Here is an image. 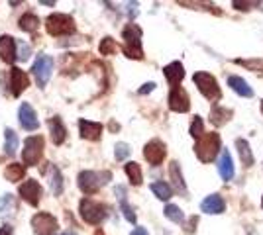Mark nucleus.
I'll return each instance as SVG.
<instances>
[{"mask_svg":"<svg viewBox=\"0 0 263 235\" xmlns=\"http://www.w3.org/2000/svg\"><path fill=\"white\" fill-rule=\"evenodd\" d=\"M220 151H222V141H220V135L216 132L202 134L195 143V153L202 163L214 161Z\"/></svg>","mask_w":263,"mask_h":235,"instance_id":"f257e3e1","label":"nucleus"},{"mask_svg":"<svg viewBox=\"0 0 263 235\" xmlns=\"http://www.w3.org/2000/svg\"><path fill=\"white\" fill-rule=\"evenodd\" d=\"M122 37H124V53L130 59H143L142 30L136 24H128L122 32Z\"/></svg>","mask_w":263,"mask_h":235,"instance_id":"f03ea898","label":"nucleus"},{"mask_svg":"<svg viewBox=\"0 0 263 235\" xmlns=\"http://www.w3.org/2000/svg\"><path fill=\"white\" fill-rule=\"evenodd\" d=\"M193 82L198 87L200 94L210 102H218L222 98V92H220L218 80L212 77L210 73H204V71H198L193 77Z\"/></svg>","mask_w":263,"mask_h":235,"instance_id":"7ed1b4c3","label":"nucleus"},{"mask_svg":"<svg viewBox=\"0 0 263 235\" xmlns=\"http://www.w3.org/2000/svg\"><path fill=\"white\" fill-rule=\"evenodd\" d=\"M81 218L90 225H99L104 218H106V206L99 204V202L90 200V198H83L81 206H79Z\"/></svg>","mask_w":263,"mask_h":235,"instance_id":"20e7f679","label":"nucleus"},{"mask_svg":"<svg viewBox=\"0 0 263 235\" xmlns=\"http://www.w3.org/2000/svg\"><path fill=\"white\" fill-rule=\"evenodd\" d=\"M112 179V175H110L108 170L106 173H92V170H83L81 175H79V188L85 192V194H95V192H99V188L102 184H106L108 180Z\"/></svg>","mask_w":263,"mask_h":235,"instance_id":"39448f33","label":"nucleus"},{"mask_svg":"<svg viewBox=\"0 0 263 235\" xmlns=\"http://www.w3.org/2000/svg\"><path fill=\"white\" fill-rule=\"evenodd\" d=\"M45 28L51 35H69L75 32V22L67 14H51L45 20Z\"/></svg>","mask_w":263,"mask_h":235,"instance_id":"423d86ee","label":"nucleus"},{"mask_svg":"<svg viewBox=\"0 0 263 235\" xmlns=\"http://www.w3.org/2000/svg\"><path fill=\"white\" fill-rule=\"evenodd\" d=\"M42 153H44V137L42 135H32V137H28L26 139V143H24V151H22V157H24V163L26 165H37V161L42 159Z\"/></svg>","mask_w":263,"mask_h":235,"instance_id":"0eeeda50","label":"nucleus"},{"mask_svg":"<svg viewBox=\"0 0 263 235\" xmlns=\"http://www.w3.org/2000/svg\"><path fill=\"white\" fill-rule=\"evenodd\" d=\"M32 71L35 80H37V84L44 89L45 84H47V80H49V77H51V71H53V59L49 55H40L35 59Z\"/></svg>","mask_w":263,"mask_h":235,"instance_id":"6e6552de","label":"nucleus"},{"mask_svg":"<svg viewBox=\"0 0 263 235\" xmlns=\"http://www.w3.org/2000/svg\"><path fill=\"white\" fill-rule=\"evenodd\" d=\"M32 227L37 235H53L57 231L59 224H57V220H55L51 213L42 212V213H35L32 218Z\"/></svg>","mask_w":263,"mask_h":235,"instance_id":"1a4fd4ad","label":"nucleus"},{"mask_svg":"<svg viewBox=\"0 0 263 235\" xmlns=\"http://www.w3.org/2000/svg\"><path fill=\"white\" fill-rule=\"evenodd\" d=\"M169 108L173 112L185 114L191 110V98L183 87H173L169 92Z\"/></svg>","mask_w":263,"mask_h":235,"instance_id":"9d476101","label":"nucleus"},{"mask_svg":"<svg viewBox=\"0 0 263 235\" xmlns=\"http://www.w3.org/2000/svg\"><path fill=\"white\" fill-rule=\"evenodd\" d=\"M165 155H167V149H165L163 141H159V139H152L149 143H145V147H143V157H145L147 163L154 165V167L163 163Z\"/></svg>","mask_w":263,"mask_h":235,"instance_id":"9b49d317","label":"nucleus"},{"mask_svg":"<svg viewBox=\"0 0 263 235\" xmlns=\"http://www.w3.org/2000/svg\"><path fill=\"white\" fill-rule=\"evenodd\" d=\"M20 196H22L28 204L37 206V204H40V198H42V186H40V182L33 179L26 180L22 186H20Z\"/></svg>","mask_w":263,"mask_h":235,"instance_id":"f8f14e48","label":"nucleus"},{"mask_svg":"<svg viewBox=\"0 0 263 235\" xmlns=\"http://www.w3.org/2000/svg\"><path fill=\"white\" fill-rule=\"evenodd\" d=\"M18 120H20V125H22L24 130H28V132H32V130H37V127H40L37 114H35V110H33L30 104H22V106H20Z\"/></svg>","mask_w":263,"mask_h":235,"instance_id":"ddd939ff","label":"nucleus"},{"mask_svg":"<svg viewBox=\"0 0 263 235\" xmlns=\"http://www.w3.org/2000/svg\"><path fill=\"white\" fill-rule=\"evenodd\" d=\"M28 84H30V78H28V75L24 73L22 69L14 67L10 73V87H12V94L18 98L20 94H22L24 90L28 89Z\"/></svg>","mask_w":263,"mask_h":235,"instance_id":"4468645a","label":"nucleus"},{"mask_svg":"<svg viewBox=\"0 0 263 235\" xmlns=\"http://www.w3.org/2000/svg\"><path fill=\"white\" fill-rule=\"evenodd\" d=\"M200 210L204 213H214L216 216V213H222L226 210V202L220 194H210L200 202Z\"/></svg>","mask_w":263,"mask_h":235,"instance_id":"2eb2a0df","label":"nucleus"},{"mask_svg":"<svg viewBox=\"0 0 263 235\" xmlns=\"http://www.w3.org/2000/svg\"><path fill=\"white\" fill-rule=\"evenodd\" d=\"M0 59L4 63L12 65L16 61V41L10 35H2L0 37Z\"/></svg>","mask_w":263,"mask_h":235,"instance_id":"dca6fc26","label":"nucleus"},{"mask_svg":"<svg viewBox=\"0 0 263 235\" xmlns=\"http://www.w3.org/2000/svg\"><path fill=\"white\" fill-rule=\"evenodd\" d=\"M163 75H165V78L169 80V84L179 87V84H181V80L185 78V67H183V63L173 61V63H169L167 67H163Z\"/></svg>","mask_w":263,"mask_h":235,"instance_id":"f3484780","label":"nucleus"},{"mask_svg":"<svg viewBox=\"0 0 263 235\" xmlns=\"http://www.w3.org/2000/svg\"><path fill=\"white\" fill-rule=\"evenodd\" d=\"M79 130H81V137L88 141H97L102 134V125L97 122H88V120H79Z\"/></svg>","mask_w":263,"mask_h":235,"instance_id":"a211bd4d","label":"nucleus"},{"mask_svg":"<svg viewBox=\"0 0 263 235\" xmlns=\"http://www.w3.org/2000/svg\"><path fill=\"white\" fill-rule=\"evenodd\" d=\"M218 173L222 180H232L234 179V161H232V155L226 151V149H222L220 151V159H218Z\"/></svg>","mask_w":263,"mask_h":235,"instance_id":"6ab92c4d","label":"nucleus"},{"mask_svg":"<svg viewBox=\"0 0 263 235\" xmlns=\"http://www.w3.org/2000/svg\"><path fill=\"white\" fill-rule=\"evenodd\" d=\"M47 125H49V132H51V141H53L55 145H61L67 137V130L65 125H63V122H61V118L55 116V118H51L47 122Z\"/></svg>","mask_w":263,"mask_h":235,"instance_id":"aec40b11","label":"nucleus"},{"mask_svg":"<svg viewBox=\"0 0 263 235\" xmlns=\"http://www.w3.org/2000/svg\"><path fill=\"white\" fill-rule=\"evenodd\" d=\"M16 213H18V202H16V198L12 194H4L0 198V216L4 220H12Z\"/></svg>","mask_w":263,"mask_h":235,"instance_id":"412c9836","label":"nucleus"},{"mask_svg":"<svg viewBox=\"0 0 263 235\" xmlns=\"http://www.w3.org/2000/svg\"><path fill=\"white\" fill-rule=\"evenodd\" d=\"M228 87H230L236 94L243 96V98H252V96H253L252 87H250V84H248V82H246L241 77H236V75H234V77H230V78H228Z\"/></svg>","mask_w":263,"mask_h":235,"instance_id":"4be33fe9","label":"nucleus"},{"mask_svg":"<svg viewBox=\"0 0 263 235\" xmlns=\"http://www.w3.org/2000/svg\"><path fill=\"white\" fill-rule=\"evenodd\" d=\"M169 175H171V180H173V184H175L177 192H181L183 196H186L189 190H186L185 179H183V173H181V165H179L177 161H173V163L169 165Z\"/></svg>","mask_w":263,"mask_h":235,"instance_id":"5701e85b","label":"nucleus"},{"mask_svg":"<svg viewBox=\"0 0 263 235\" xmlns=\"http://www.w3.org/2000/svg\"><path fill=\"white\" fill-rule=\"evenodd\" d=\"M47 180H49L51 192H53L55 196H59L63 192V175H61V170L53 167V165H49V168H47Z\"/></svg>","mask_w":263,"mask_h":235,"instance_id":"b1692460","label":"nucleus"},{"mask_svg":"<svg viewBox=\"0 0 263 235\" xmlns=\"http://www.w3.org/2000/svg\"><path fill=\"white\" fill-rule=\"evenodd\" d=\"M236 147H238V153H240V159H241V165H246V167H252L253 165V153H252V147L250 143L246 141V139H236Z\"/></svg>","mask_w":263,"mask_h":235,"instance_id":"393cba45","label":"nucleus"},{"mask_svg":"<svg viewBox=\"0 0 263 235\" xmlns=\"http://www.w3.org/2000/svg\"><path fill=\"white\" fill-rule=\"evenodd\" d=\"M232 110H226V108H222V106H214L212 110H210V122L214 123V125H224L226 122H230L232 118Z\"/></svg>","mask_w":263,"mask_h":235,"instance_id":"a878e982","label":"nucleus"},{"mask_svg":"<svg viewBox=\"0 0 263 235\" xmlns=\"http://www.w3.org/2000/svg\"><path fill=\"white\" fill-rule=\"evenodd\" d=\"M124 170H126V175H128V179H130V182L134 184V186H140L143 180V175H142V167L138 165V163H126L124 165Z\"/></svg>","mask_w":263,"mask_h":235,"instance_id":"bb28decb","label":"nucleus"},{"mask_svg":"<svg viewBox=\"0 0 263 235\" xmlns=\"http://www.w3.org/2000/svg\"><path fill=\"white\" fill-rule=\"evenodd\" d=\"M24 175H26V168H24V165H20V163H10V165L6 167V170H4V177H6V180H10V182H16V180L24 179Z\"/></svg>","mask_w":263,"mask_h":235,"instance_id":"cd10ccee","label":"nucleus"},{"mask_svg":"<svg viewBox=\"0 0 263 235\" xmlns=\"http://www.w3.org/2000/svg\"><path fill=\"white\" fill-rule=\"evenodd\" d=\"M152 192H154L159 200H169V198L173 196V188H171L167 182H163V180L154 182V184H152Z\"/></svg>","mask_w":263,"mask_h":235,"instance_id":"c85d7f7f","label":"nucleus"},{"mask_svg":"<svg viewBox=\"0 0 263 235\" xmlns=\"http://www.w3.org/2000/svg\"><path fill=\"white\" fill-rule=\"evenodd\" d=\"M163 213H165V218L171 220L173 224H183V222H185V213H183V210H181L179 206H175V204H167Z\"/></svg>","mask_w":263,"mask_h":235,"instance_id":"c756f323","label":"nucleus"},{"mask_svg":"<svg viewBox=\"0 0 263 235\" xmlns=\"http://www.w3.org/2000/svg\"><path fill=\"white\" fill-rule=\"evenodd\" d=\"M4 137H6L4 151H6L8 155H14V153H16V149H18V135H16V132H14V130L6 127V132H4Z\"/></svg>","mask_w":263,"mask_h":235,"instance_id":"7c9ffc66","label":"nucleus"},{"mask_svg":"<svg viewBox=\"0 0 263 235\" xmlns=\"http://www.w3.org/2000/svg\"><path fill=\"white\" fill-rule=\"evenodd\" d=\"M37 26H40V20H37V16H33L32 12L24 14L22 18H20V28H22L24 32H35Z\"/></svg>","mask_w":263,"mask_h":235,"instance_id":"2f4dec72","label":"nucleus"},{"mask_svg":"<svg viewBox=\"0 0 263 235\" xmlns=\"http://www.w3.org/2000/svg\"><path fill=\"white\" fill-rule=\"evenodd\" d=\"M236 65H241L253 73H263V59H236Z\"/></svg>","mask_w":263,"mask_h":235,"instance_id":"473e14b6","label":"nucleus"},{"mask_svg":"<svg viewBox=\"0 0 263 235\" xmlns=\"http://www.w3.org/2000/svg\"><path fill=\"white\" fill-rule=\"evenodd\" d=\"M120 200V208H122V213H124V218L130 222V224H136V213H134V210H132V206L128 204V200H126V196L124 198H118Z\"/></svg>","mask_w":263,"mask_h":235,"instance_id":"72a5a7b5","label":"nucleus"},{"mask_svg":"<svg viewBox=\"0 0 263 235\" xmlns=\"http://www.w3.org/2000/svg\"><path fill=\"white\" fill-rule=\"evenodd\" d=\"M114 51H116L114 39H112V37H104V39L100 41V53H102V55H112Z\"/></svg>","mask_w":263,"mask_h":235,"instance_id":"f704fd0d","label":"nucleus"},{"mask_svg":"<svg viewBox=\"0 0 263 235\" xmlns=\"http://www.w3.org/2000/svg\"><path fill=\"white\" fill-rule=\"evenodd\" d=\"M204 134V125H202V120H200V116H195V120H193V123H191V135L195 137V139H198L200 135Z\"/></svg>","mask_w":263,"mask_h":235,"instance_id":"c9c22d12","label":"nucleus"},{"mask_svg":"<svg viewBox=\"0 0 263 235\" xmlns=\"http://www.w3.org/2000/svg\"><path fill=\"white\" fill-rule=\"evenodd\" d=\"M130 145L128 143H116L114 147V157H116V161H124L126 157L130 155Z\"/></svg>","mask_w":263,"mask_h":235,"instance_id":"e433bc0d","label":"nucleus"},{"mask_svg":"<svg viewBox=\"0 0 263 235\" xmlns=\"http://www.w3.org/2000/svg\"><path fill=\"white\" fill-rule=\"evenodd\" d=\"M16 47H20V53H18L20 61H26L30 57V45L26 44V41H16Z\"/></svg>","mask_w":263,"mask_h":235,"instance_id":"4c0bfd02","label":"nucleus"},{"mask_svg":"<svg viewBox=\"0 0 263 235\" xmlns=\"http://www.w3.org/2000/svg\"><path fill=\"white\" fill-rule=\"evenodd\" d=\"M248 6H257V2H234L236 10H250Z\"/></svg>","mask_w":263,"mask_h":235,"instance_id":"58836bf2","label":"nucleus"},{"mask_svg":"<svg viewBox=\"0 0 263 235\" xmlns=\"http://www.w3.org/2000/svg\"><path fill=\"white\" fill-rule=\"evenodd\" d=\"M154 89H155V82H147V84H143L142 89H140V94H149Z\"/></svg>","mask_w":263,"mask_h":235,"instance_id":"ea45409f","label":"nucleus"},{"mask_svg":"<svg viewBox=\"0 0 263 235\" xmlns=\"http://www.w3.org/2000/svg\"><path fill=\"white\" fill-rule=\"evenodd\" d=\"M197 222H198V220H197V218H195V216H193V218H191V220H189V224H186V227H185V229H186V231H189V233H191V231H193V229H195V227H193V225H197Z\"/></svg>","mask_w":263,"mask_h":235,"instance_id":"a19ab883","label":"nucleus"},{"mask_svg":"<svg viewBox=\"0 0 263 235\" xmlns=\"http://www.w3.org/2000/svg\"><path fill=\"white\" fill-rule=\"evenodd\" d=\"M0 235H12V225L4 224L0 227Z\"/></svg>","mask_w":263,"mask_h":235,"instance_id":"79ce46f5","label":"nucleus"},{"mask_svg":"<svg viewBox=\"0 0 263 235\" xmlns=\"http://www.w3.org/2000/svg\"><path fill=\"white\" fill-rule=\"evenodd\" d=\"M132 235H149V233H147V229H145V227H136V229L132 231Z\"/></svg>","mask_w":263,"mask_h":235,"instance_id":"37998d69","label":"nucleus"},{"mask_svg":"<svg viewBox=\"0 0 263 235\" xmlns=\"http://www.w3.org/2000/svg\"><path fill=\"white\" fill-rule=\"evenodd\" d=\"M61 235H77L75 231H65V233H61Z\"/></svg>","mask_w":263,"mask_h":235,"instance_id":"c03bdc74","label":"nucleus"},{"mask_svg":"<svg viewBox=\"0 0 263 235\" xmlns=\"http://www.w3.org/2000/svg\"><path fill=\"white\" fill-rule=\"evenodd\" d=\"M261 114H263V100H261Z\"/></svg>","mask_w":263,"mask_h":235,"instance_id":"a18cd8bd","label":"nucleus"},{"mask_svg":"<svg viewBox=\"0 0 263 235\" xmlns=\"http://www.w3.org/2000/svg\"><path fill=\"white\" fill-rule=\"evenodd\" d=\"M261 206H263V200H261Z\"/></svg>","mask_w":263,"mask_h":235,"instance_id":"49530a36","label":"nucleus"}]
</instances>
